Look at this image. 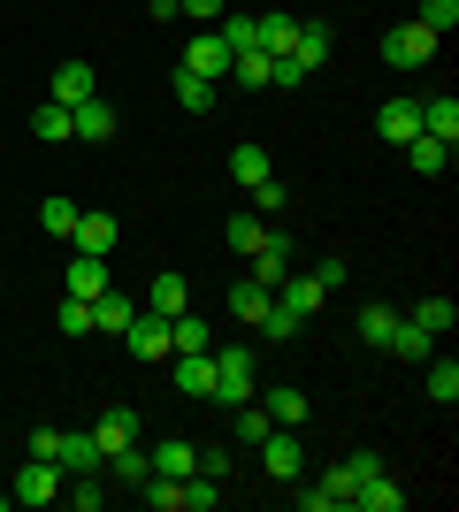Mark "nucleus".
<instances>
[{
    "instance_id": "ea45409f",
    "label": "nucleus",
    "mask_w": 459,
    "mask_h": 512,
    "mask_svg": "<svg viewBox=\"0 0 459 512\" xmlns=\"http://www.w3.org/2000/svg\"><path fill=\"white\" fill-rule=\"evenodd\" d=\"M54 321H62V337H100V329H92V299H69Z\"/></svg>"
},
{
    "instance_id": "37998d69",
    "label": "nucleus",
    "mask_w": 459,
    "mask_h": 512,
    "mask_svg": "<svg viewBox=\"0 0 459 512\" xmlns=\"http://www.w3.org/2000/svg\"><path fill=\"white\" fill-rule=\"evenodd\" d=\"M192 474H207V482H222V474H230V451H222V444H207V451H199V467Z\"/></svg>"
},
{
    "instance_id": "423d86ee",
    "label": "nucleus",
    "mask_w": 459,
    "mask_h": 512,
    "mask_svg": "<svg viewBox=\"0 0 459 512\" xmlns=\"http://www.w3.org/2000/svg\"><path fill=\"white\" fill-rule=\"evenodd\" d=\"M184 69H199L207 85H222V77H230V46H222V31H192V46H184Z\"/></svg>"
},
{
    "instance_id": "2eb2a0df",
    "label": "nucleus",
    "mask_w": 459,
    "mask_h": 512,
    "mask_svg": "<svg viewBox=\"0 0 459 512\" xmlns=\"http://www.w3.org/2000/svg\"><path fill=\"white\" fill-rule=\"evenodd\" d=\"M322 299H329V291H322L314 276H284V283H276V306H291L299 321H314V314H322Z\"/></svg>"
},
{
    "instance_id": "f704fd0d",
    "label": "nucleus",
    "mask_w": 459,
    "mask_h": 512,
    "mask_svg": "<svg viewBox=\"0 0 459 512\" xmlns=\"http://www.w3.org/2000/svg\"><path fill=\"white\" fill-rule=\"evenodd\" d=\"M253 329H261V337H268V344H291V337H299V329H306V321H299V314H291V306H276V299H268V314H261V321H253Z\"/></svg>"
},
{
    "instance_id": "c03bdc74",
    "label": "nucleus",
    "mask_w": 459,
    "mask_h": 512,
    "mask_svg": "<svg viewBox=\"0 0 459 512\" xmlns=\"http://www.w3.org/2000/svg\"><path fill=\"white\" fill-rule=\"evenodd\" d=\"M245 199H253V207H261V214H276V207H284V184L268 176V184H253V192H245Z\"/></svg>"
},
{
    "instance_id": "1a4fd4ad",
    "label": "nucleus",
    "mask_w": 459,
    "mask_h": 512,
    "mask_svg": "<svg viewBox=\"0 0 459 512\" xmlns=\"http://www.w3.org/2000/svg\"><path fill=\"white\" fill-rule=\"evenodd\" d=\"M115 237H123V230H115V214L85 207V214H77V230H69V245H77V253H100V260H108V253H115Z\"/></svg>"
},
{
    "instance_id": "f257e3e1",
    "label": "nucleus",
    "mask_w": 459,
    "mask_h": 512,
    "mask_svg": "<svg viewBox=\"0 0 459 512\" xmlns=\"http://www.w3.org/2000/svg\"><path fill=\"white\" fill-rule=\"evenodd\" d=\"M261 398V360H253V344H230V352H215V406H253Z\"/></svg>"
},
{
    "instance_id": "f8f14e48",
    "label": "nucleus",
    "mask_w": 459,
    "mask_h": 512,
    "mask_svg": "<svg viewBox=\"0 0 459 512\" xmlns=\"http://www.w3.org/2000/svg\"><path fill=\"white\" fill-rule=\"evenodd\" d=\"M131 314H138V299L131 291H100V299H92V329H108V337H123V329H131Z\"/></svg>"
},
{
    "instance_id": "473e14b6",
    "label": "nucleus",
    "mask_w": 459,
    "mask_h": 512,
    "mask_svg": "<svg viewBox=\"0 0 459 512\" xmlns=\"http://www.w3.org/2000/svg\"><path fill=\"white\" fill-rule=\"evenodd\" d=\"M62 497H69L77 512H100V505H108V482H100V474H69Z\"/></svg>"
},
{
    "instance_id": "9b49d317",
    "label": "nucleus",
    "mask_w": 459,
    "mask_h": 512,
    "mask_svg": "<svg viewBox=\"0 0 459 512\" xmlns=\"http://www.w3.org/2000/svg\"><path fill=\"white\" fill-rule=\"evenodd\" d=\"M176 390L184 398H215V352H176Z\"/></svg>"
},
{
    "instance_id": "f3484780",
    "label": "nucleus",
    "mask_w": 459,
    "mask_h": 512,
    "mask_svg": "<svg viewBox=\"0 0 459 512\" xmlns=\"http://www.w3.org/2000/svg\"><path fill=\"white\" fill-rule=\"evenodd\" d=\"M406 169H414V176H444V169H452V146L421 130V138H406Z\"/></svg>"
},
{
    "instance_id": "4468645a",
    "label": "nucleus",
    "mask_w": 459,
    "mask_h": 512,
    "mask_svg": "<svg viewBox=\"0 0 459 512\" xmlns=\"http://www.w3.org/2000/svg\"><path fill=\"white\" fill-rule=\"evenodd\" d=\"M92 444H100V451H123V444H138V413H131V406H108L100 421H92Z\"/></svg>"
},
{
    "instance_id": "cd10ccee",
    "label": "nucleus",
    "mask_w": 459,
    "mask_h": 512,
    "mask_svg": "<svg viewBox=\"0 0 459 512\" xmlns=\"http://www.w3.org/2000/svg\"><path fill=\"white\" fill-rule=\"evenodd\" d=\"M77 214H85V207H77V199L46 192V199H39V230H46V237H69V230H77Z\"/></svg>"
},
{
    "instance_id": "412c9836",
    "label": "nucleus",
    "mask_w": 459,
    "mask_h": 512,
    "mask_svg": "<svg viewBox=\"0 0 459 512\" xmlns=\"http://www.w3.org/2000/svg\"><path fill=\"white\" fill-rule=\"evenodd\" d=\"M261 413H268L276 428H299V421H306V390H291V383L261 390Z\"/></svg>"
},
{
    "instance_id": "e433bc0d",
    "label": "nucleus",
    "mask_w": 459,
    "mask_h": 512,
    "mask_svg": "<svg viewBox=\"0 0 459 512\" xmlns=\"http://www.w3.org/2000/svg\"><path fill=\"white\" fill-rule=\"evenodd\" d=\"M268 428H276V421H268V413H261V398H253V406H238V421H230V436H238V444L253 451V444H261V436H268Z\"/></svg>"
},
{
    "instance_id": "2f4dec72",
    "label": "nucleus",
    "mask_w": 459,
    "mask_h": 512,
    "mask_svg": "<svg viewBox=\"0 0 459 512\" xmlns=\"http://www.w3.org/2000/svg\"><path fill=\"white\" fill-rule=\"evenodd\" d=\"M383 352H398V360H429V352H437V337H421L414 321L398 314V329H391V344H383Z\"/></svg>"
},
{
    "instance_id": "a18cd8bd",
    "label": "nucleus",
    "mask_w": 459,
    "mask_h": 512,
    "mask_svg": "<svg viewBox=\"0 0 459 512\" xmlns=\"http://www.w3.org/2000/svg\"><path fill=\"white\" fill-rule=\"evenodd\" d=\"M8 505H16V497H8V490H0V512H8Z\"/></svg>"
},
{
    "instance_id": "58836bf2",
    "label": "nucleus",
    "mask_w": 459,
    "mask_h": 512,
    "mask_svg": "<svg viewBox=\"0 0 459 512\" xmlns=\"http://www.w3.org/2000/svg\"><path fill=\"white\" fill-rule=\"evenodd\" d=\"M421 31H437V39H444V31H452V23H459V0H421Z\"/></svg>"
},
{
    "instance_id": "aec40b11",
    "label": "nucleus",
    "mask_w": 459,
    "mask_h": 512,
    "mask_svg": "<svg viewBox=\"0 0 459 512\" xmlns=\"http://www.w3.org/2000/svg\"><path fill=\"white\" fill-rule=\"evenodd\" d=\"M92 92H100V85H92V62H62V69H54V92H46V100L77 107V100H92Z\"/></svg>"
},
{
    "instance_id": "a878e982",
    "label": "nucleus",
    "mask_w": 459,
    "mask_h": 512,
    "mask_svg": "<svg viewBox=\"0 0 459 512\" xmlns=\"http://www.w3.org/2000/svg\"><path fill=\"white\" fill-rule=\"evenodd\" d=\"M146 459H153V474H176V482H184V474H192V467H199V451H192V444H184V436H169V444H153V451H146Z\"/></svg>"
},
{
    "instance_id": "39448f33",
    "label": "nucleus",
    "mask_w": 459,
    "mask_h": 512,
    "mask_svg": "<svg viewBox=\"0 0 459 512\" xmlns=\"http://www.w3.org/2000/svg\"><path fill=\"white\" fill-rule=\"evenodd\" d=\"M62 482H69V474L54 467V459H23V467H16V505H54Z\"/></svg>"
},
{
    "instance_id": "20e7f679",
    "label": "nucleus",
    "mask_w": 459,
    "mask_h": 512,
    "mask_svg": "<svg viewBox=\"0 0 459 512\" xmlns=\"http://www.w3.org/2000/svg\"><path fill=\"white\" fill-rule=\"evenodd\" d=\"M123 344H131L138 360H153V367H161V360H176V344H169V321H161V314H146V306H138V314H131V329H123Z\"/></svg>"
},
{
    "instance_id": "c9c22d12",
    "label": "nucleus",
    "mask_w": 459,
    "mask_h": 512,
    "mask_svg": "<svg viewBox=\"0 0 459 512\" xmlns=\"http://www.w3.org/2000/svg\"><path fill=\"white\" fill-rule=\"evenodd\" d=\"M421 367H429V398H437V406H452V398H459V367H452V360H437V352H429Z\"/></svg>"
},
{
    "instance_id": "4be33fe9",
    "label": "nucleus",
    "mask_w": 459,
    "mask_h": 512,
    "mask_svg": "<svg viewBox=\"0 0 459 512\" xmlns=\"http://www.w3.org/2000/svg\"><path fill=\"white\" fill-rule=\"evenodd\" d=\"M291 62H299L306 77L329 62V23H299V39H291Z\"/></svg>"
},
{
    "instance_id": "72a5a7b5",
    "label": "nucleus",
    "mask_w": 459,
    "mask_h": 512,
    "mask_svg": "<svg viewBox=\"0 0 459 512\" xmlns=\"http://www.w3.org/2000/svg\"><path fill=\"white\" fill-rule=\"evenodd\" d=\"M31 130H39L46 146H62V138H69V107L62 100H39V107H31Z\"/></svg>"
},
{
    "instance_id": "6ab92c4d",
    "label": "nucleus",
    "mask_w": 459,
    "mask_h": 512,
    "mask_svg": "<svg viewBox=\"0 0 459 512\" xmlns=\"http://www.w3.org/2000/svg\"><path fill=\"white\" fill-rule=\"evenodd\" d=\"M421 130H429V138H444V146H459V100H452V92L421 100Z\"/></svg>"
},
{
    "instance_id": "a19ab883",
    "label": "nucleus",
    "mask_w": 459,
    "mask_h": 512,
    "mask_svg": "<svg viewBox=\"0 0 459 512\" xmlns=\"http://www.w3.org/2000/svg\"><path fill=\"white\" fill-rule=\"evenodd\" d=\"M176 16H192L199 31H215V23L230 16V0H176Z\"/></svg>"
},
{
    "instance_id": "c756f323",
    "label": "nucleus",
    "mask_w": 459,
    "mask_h": 512,
    "mask_svg": "<svg viewBox=\"0 0 459 512\" xmlns=\"http://www.w3.org/2000/svg\"><path fill=\"white\" fill-rule=\"evenodd\" d=\"M169 344H176V352H215V337H207V321H199L192 306L169 321Z\"/></svg>"
},
{
    "instance_id": "7ed1b4c3",
    "label": "nucleus",
    "mask_w": 459,
    "mask_h": 512,
    "mask_svg": "<svg viewBox=\"0 0 459 512\" xmlns=\"http://www.w3.org/2000/svg\"><path fill=\"white\" fill-rule=\"evenodd\" d=\"M383 62H391V69H429V62H437V31H421L414 16L391 23V31H383Z\"/></svg>"
},
{
    "instance_id": "c85d7f7f",
    "label": "nucleus",
    "mask_w": 459,
    "mask_h": 512,
    "mask_svg": "<svg viewBox=\"0 0 459 512\" xmlns=\"http://www.w3.org/2000/svg\"><path fill=\"white\" fill-rule=\"evenodd\" d=\"M406 321H414L421 337H452V321H459V306H452V299H421V306H414V314H406Z\"/></svg>"
},
{
    "instance_id": "393cba45",
    "label": "nucleus",
    "mask_w": 459,
    "mask_h": 512,
    "mask_svg": "<svg viewBox=\"0 0 459 512\" xmlns=\"http://www.w3.org/2000/svg\"><path fill=\"white\" fill-rule=\"evenodd\" d=\"M100 474H108V482H123V490H138V482L153 474V459H146L138 444H123V451H108V467H100Z\"/></svg>"
},
{
    "instance_id": "a211bd4d",
    "label": "nucleus",
    "mask_w": 459,
    "mask_h": 512,
    "mask_svg": "<svg viewBox=\"0 0 459 512\" xmlns=\"http://www.w3.org/2000/svg\"><path fill=\"white\" fill-rule=\"evenodd\" d=\"M352 505H360V512H398L406 490H398L391 474H368V482H352Z\"/></svg>"
},
{
    "instance_id": "5701e85b",
    "label": "nucleus",
    "mask_w": 459,
    "mask_h": 512,
    "mask_svg": "<svg viewBox=\"0 0 459 512\" xmlns=\"http://www.w3.org/2000/svg\"><path fill=\"white\" fill-rule=\"evenodd\" d=\"M253 39H261V54H291V39H299V16H253Z\"/></svg>"
},
{
    "instance_id": "f03ea898",
    "label": "nucleus",
    "mask_w": 459,
    "mask_h": 512,
    "mask_svg": "<svg viewBox=\"0 0 459 512\" xmlns=\"http://www.w3.org/2000/svg\"><path fill=\"white\" fill-rule=\"evenodd\" d=\"M253 459H261L268 482H299V474H306V444H299V428H268L261 444H253Z\"/></svg>"
},
{
    "instance_id": "79ce46f5",
    "label": "nucleus",
    "mask_w": 459,
    "mask_h": 512,
    "mask_svg": "<svg viewBox=\"0 0 459 512\" xmlns=\"http://www.w3.org/2000/svg\"><path fill=\"white\" fill-rule=\"evenodd\" d=\"M222 237H230V253H253V245H261V214H238V222H230V230H222Z\"/></svg>"
},
{
    "instance_id": "bb28decb",
    "label": "nucleus",
    "mask_w": 459,
    "mask_h": 512,
    "mask_svg": "<svg viewBox=\"0 0 459 512\" xmlns=\"http://www.w3.org/2000/svg\"><path fill=\"white\" fill-rule=\"evenodd\" d=\"M230 176H238L245 192H253V184H268V176H276V161H268L261 146H230Z\"/></svg>"
},
{
    "instance_id": "0eeeda50",
    "label": "nucleus",
    "mask_w": 459,
    "mask_h": 512,
    "mask_svg": "<svg viewBox=\"0 0 459 512\" xmlns=\"http://www.w3.org/2000/svg\"><path fill=\"white\" fill-rule=\"evenodd\" d=\"M245 260H253V283H268V291H276V283L291 276V237H284V230H268Z\"/></svg>"
},
{
    "instance_id": "b1692460",
    "label": "nucleus",
    "mask_w": 459,
    "mask_h": 512,
    "mask_svg": "<svg viewBox=\"0 0 459 512\" xmlns=\"http://www.w3.org/2000/svg\"><path fill=\"white\" fill-rule=\"evenodd\" d=\"M169 92H176V107H192V115H207V107H215V85H207V77H199V69H184V62H176Z\"/></svg>"
},
{
    "instance_id": "7c9ffc66",
    "label": "nucleus",
    "mask_w": 459,
    "mask_h": 512,
    "mask_svg": "<svg viewBox=\"0 0 459 512\" xmlns=\"http://www.w3.org/2000/svg\"><path fill=\"white\" fill-rule=\"evenodd\" d=\"M268 299H276V291H268V283H253V276H245V283H238V291H230V314H238V321H245V329H253V321H261V314H268Z\"/></svg>"
},
{
    "instance_id": "9d476101",
    "label": "nucleus",
    "mask_w": 459,
    "mask_h": 512,
    "mask_svg": "<svg viewBox=\"0 0 459 512\" xmlns=\"http://www.w3.org/2000/svg\"><path fill=\"white\" fill-rule=\"evenodd\" d=\"M184 306H192V283L176 276V268H161V276L146 283V314H161V321H176L184 314Z\"/></svg>"
},
{
    "instance_id": "6e6552de",
    "label": "nucleus",
    "mask_w": 459,
    "mask_h": 512,
    "mask_svg": "<svg viewBox=\"0 0 459 512\" xmlns=\"http://www.w3.org/2000/svg\"><path fill=\"white\" fill-rule=\"evenodd\" d=\"M69 138H85V146H100V138H115V107L92 92V100L69 107Z\"/></svg>"
},
{
    "instance_id": "dca6fc26",
    "label": "nucleus",
    "mask_w": 459,
    "mask_h": 512,
    "mask_svg": "<svg viewBox=\"0 0 459 512\" xmlns=\"http://www.w3.org/2000/svg\"><path fill=\"white\" fill-rule=\"evenodd\" d=\"M108 291V260L100 253H69V299H100Z\"/></svg>"
},
{
    "instance_id": "4c0bfd02",
    "label": "nucleus",
    "mask_w": 459,
    "mask_h": 512,
    "mask_svg": "<svg viewBox=\"0 0 459 512\" xmlns=\"http://www.w3.org/2000/svg\"><path fill=\"white\" fill-rule=\"evenodd\" d=\"M391 329H398L391 306H360V337H368V344H391Z\"/></svg>"
},
{
    "instance_id": "ddd939ff",
    "label": "nucleus",
    "mask_w": 459,
    "mask_h": 512,
    "mask_svg": "<svg viewBox=\"0 0 459 512\" xmlns=\"http://www.w3.org/2000/svg\"><path fill=\"white\" fill-rule=\"evenodd\" d=\"M375 130H383L391 146H406V138H421V100H383V115H375Z\"/></svg>"
}]
</instances>
